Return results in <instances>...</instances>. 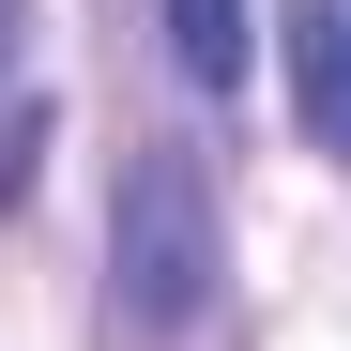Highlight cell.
Returning a JSON list of instances; mask_svg holds the SVG:
<instances>
[{
	"mask_svg": "<svg viewBox=\"0 0 351 351\" xmlns=\"http://www.w3.org/2000/svg\"><path fill=\"white\" fill-rule=\"evenodd\" d=\"M214 275H229L214 184H199L184 153H138L123 184H107V306H123L138 336H199L214 321Z\"/></svg>",
	"mask_w": 351,
	"mask_h": 351,
	"instance_id": "cell-1",
	"label": "cell"
},
{
	"mask_svg": "<svg viewBox=\"0 0 351 351\" xmlns=\"http://www.w3.org/2000/svg\"><path fill=\"white\" fill-rule=\"evenodd\" d=\"M290 107L321 153H351V0H290Z\"/></svg>",
	"mask_w": 351,
	"mask_h": 351,
	"instance_id": "cell-2",
	"label": "cell"
},
{
	"mask_svg": "<svg viewBox=\"0 0 351 351\" xmlns=\"http://www.w3.org/2000/svg\"><path fill=\"white\" fill-rule=\"evenodd\" d=\"M168 16V62H184L199 92H245V62H260V16L245 0H153Z\"/></svg>",
	"mask_w": 351,
	"mask_h": 351,
	"instance_id": "cell-3",
	"label": "cell"
},
{
	"mask_svg": "<svg viewBox=\"0 0 351 351\" xmlns=\"http://www.w3.org/2000/svg\"><path fill=\"white\" fill-rule=\"evenodd\" d=\"M31 153H46V107H16V123H0V214L31 199Z\"/></svg>",
	"mask_w": 351,
	"mask_h": 351,
	"instance_id": "cell-4",
	"label": "cell"
},
{
	"mask_svg": "<svg viewBox=\"0 0 351 351\" xmlns=\"http://www.w3.org/2000/svg\"><path fill=\"white\" fill-rule=\"evenodd\" d=\"M16 62H31V0H0V92H16Z\"/></svg>",
	"mask_w": 351,
	"mask_h": 351,
	"instance_id": "cell-5",
	"label": "cell"
}]
</instances>
